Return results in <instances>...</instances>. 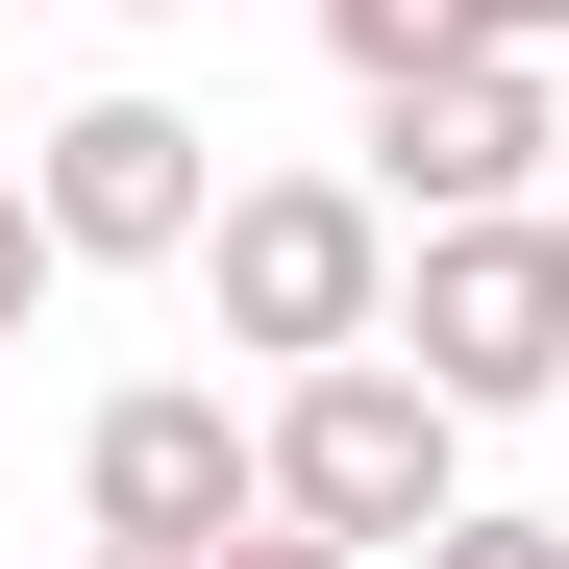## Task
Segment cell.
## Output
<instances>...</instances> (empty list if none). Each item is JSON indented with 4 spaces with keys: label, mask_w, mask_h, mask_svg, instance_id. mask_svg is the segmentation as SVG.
I'll return each instance as SVG.
<instances>
[{
    "label": "cell",
    "mask_w": 569,
    "mask_h": 569,
    "mask_svg": "<svg viewBox=\"0 0 569 569\" xmlns=\"http://www.w3.org/2000/svg\"><path fill=\"white\" fill-rule=\"evenodd\" d=\"M272 496L347 520V545H421V520H470V397H446L421 347H322V371H272Z\"/></svg>",
    "instance_id": "obj_1"
},
{
    "label": "cell",
    "mask_w": 569,
    "mask_h": 569,
    "mask_svg": "<svg viewBox=\"0 0 569 569\" xmlns=\"http://www.w3.org/2000/svg\"><path fill=\"white\" fill-rule=\"evenodd\" d=\"M199 272H223V347H272V371L397 347V199H371V173H223Z\"/></svg>",
    "instance_id": "obj_2"
},
{
    "label": "cell",
    "mask_w": 569,
    "mask_h": 569,
    "mask_svg": "<svg viewBox=\"0 0 569 569\" xmlns=\"http://www.w3.org/2000/svg\"><path fill=\"white\" fill-rule=\"evenodd\" d=\"M397 347L446 371L470 421L569 397V223H545V199H470V223H421V248H397Z\"/></svg>",
    "instance_id": "obj_3"
},
{
    "label": "cell",
    "mask_w": 569,
    "mask_h": 569,
    "mask_svg": "<svg viewBox=\"0 0 569 569\" xmlns=\"http://www.w3.org/2000/svg\"><path fill=\"white\" fill-rule=\"evenodd\" d=\"M26 199L74 223V272H173L223 223V124H173V100H74V124H26Z\"/></svg>",
    "instance_id": "obj_4"
},
{
    "label": "cell",
    "mask_w": 569,
    "mask_h": 569,
    "mask_svg": "<svg viewBox=\"0 0 569 569\" xmlns=\"http://www.w3.org/2000/svg\"><path fill=\"white\" fill-rule=\"evenodd\" d=\"M545 149H569L545 50H446V74L371 100V199H397V223H470V199H545Z\"/></svg>",
    "instance_id": "obj_5"
},
{
    "label": "cell",
    "mask_w": 569,
    "mask_h": 569,
    "mask_svg": "<svg viewBox=\"0 0 569 569\" xmlns=\"http://www.w3.org/2000/svg\"><path fill=\"white\" fill-rule=\"evenodd\" d=\"M248 496H272V421H223L199 371H149V397L74 421V520H100V545H223Z\"/></svg>",
    "instance_id": "obj_6"
},
{
    "label": "cell",
    "mask_w": 569,
    "mask_h": 569,
    "mask_svg": "<svg viewBox=\"0 0 569 569\" xmlns=\"http://www.w3.org/2000/svg\"><path fill=\"white\" fill-rule=\"evenodd\" d=\"M322 50H347V100H397V74L496 50V0H322Z\"/></svg>",
    "instance_id": "obj_7"
},
{
    "label": "cell",
    "mask_w": 569,
    "mask_h": 569,
    "mask_svg": "<svg viewBox=\"0 0 569 569\" xmlns=\"http://www.w3.org/2000/svg\"><path fill=\"white\" fill-rule=\"evenodd\" d=\"M199 569H397V545H347V520H298V496H248V520H223Z\"/></svg>",
    "instance_id": "obj_8"
},
{
    "label": "cell",
    "mask_w": 569,
    "mask_h": 569,
    "mask_svg": "<svg viewBox=\"0 0 569 569\" xmlns=\"http://www.w3.org/2000/svg\"><path fill=\"white\" fill-rule=\"evenodd\" d=\"M50 272H74V223L26 199V173H0V347H26V322H50Z\"/></svg>",
    "instance_id": "obj_9"
},
{
    "label": "cell",
    "mask_w": 569,
    "mask_h": 569,
    "mask_svg": "<svg viewBox=\"0 0 569 569\" xmlns=\"http://www.w3.org/2000/svg\"><path fill=\"white\" fill-rule=\"evenodd\" d=\"M397 569H569V520H496V496H470V520H421Z\"/></svg>",
    "instance_id": "obj_10"
},
{
    "label": "cell",
    "mask_w": 569,
    "mask_h": 569,
    "mask_svg": "<svg viewBox=\"0 0 569 569\" xmlns=\"http://www.w3.org/2000/svg\"><path fill=\"white\" fill-rule=\"evenodd\" d=\"M496 50H569V0H496Z\"/></svg>",
    "instance_id": "obj_11"
},
{
    "label": "cell",
    "mask_w": 569,
    "mask_h": 569,
    "mask_svg": "<svg viewBox=\"0 0 569 569\" xmlns=\"http://www.w3.org/2000/svg\"><path fill=\"white\" fill-rule=\"evenodd\" d=\"M100 569H199V545H100Z\"/></svg>",
    "instance_id": "obj_12"
},
{
    "label": "cell",
    "mask_w": 569,
    "mask_h": 569,
    "mask_svg": "<svg viewBox=\"0 0 569 569\" xmlns=\"http://www.w3.org/2000/svg\"><path fill=\"white\" fill-rule=\"evenodd\" d=\"M100 26H173V0H100Z\"/></svg>",
    "instance_id": "obj_13"
}]
</instances>
